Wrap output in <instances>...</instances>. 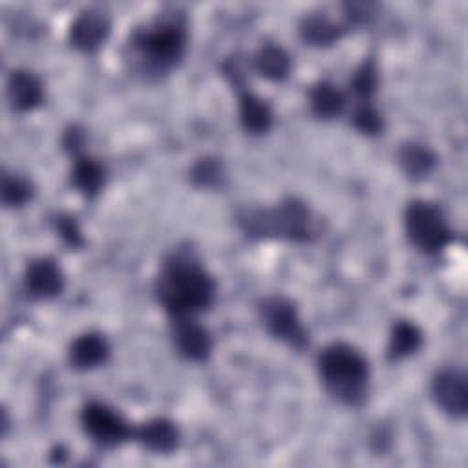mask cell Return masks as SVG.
Segmentation results:
<instances>
[{"mask_svg": "<svg viewBox=\"0 0 468 468\" xmlns=\"http://www.w3.org/2000/svg\"><path fill=\"white\" fill-rule=\"evenodd\" d=\"M155 291L172 318H185L212 305L216 283L192 256L174 254L163 263Z\"/></svg>", "mask_w": 468, "mask_h": 468, "instance_id": "obj_1", "label": "cell"}, {"mask_svg": "<svg viewBox=\"0 0 468 468\" xmlns=\"http://www.w3.org/2000/svg\"><path fill=\"white\" fill-rule=\"evenodd\" d=\"M133 53L143 68L166 73L177 66L186 48V26L181 15H161L132 35Z\"/></svg>", "mask_w": 468, "mask_h": 468, "instance_id": "obj_2", "label": "cell"}, {"mask_svg": "<svg viewBox=\"0 0 468 468\" xmlns=\"http://www.w3.org/2000/svg\"><path fill=\"white\" fill-rule=\"evenodd\" d=\"M318 371L325 389L344 404L362 402L367 391V362L351 346L335 342L318 356Z\"/></svg>", "mask_w": 468, "mask_h": 468, "instance_id": "obj_3", "label": "cell"}, {"mask_svg": "<svg viewBox=\"0 0 468 468\" xmlns=\"http://www.w3.org/2000/svg\"><path fill=\"white\" fill-rule=\"evenodd\" d=\"M243 230L256 238L307 241L314 234L313 212L296 199H285L272 208H252L239 216Z\"/></svg>", "mask_w": 468, "mask_h": 468, "instance_id": "obj_4", "label": "cell"}, {"mask_svg": "<svg viewBox=\"0 0 468 468\" xmlns=\"http://www.w3.org/2000/svg\"><path fill=\"white\" fill-rule=\"evenodd\" d=\"M404 227L411 243L422 252H439L452 239L444 214L428 201H413L408 205Z\"/></svg>", "mask_w": 468, "mask_h": 468, "instance_id": "obj_5", "label": "cell"}, {"mask_svg": "<svg viewBox=\"0 0 468 468\" xmlns=\"http://www.w3.org/2000/svg\"><path fill=\"white\" fill-rule=\"evenodd\" d=\"M84 431L101 446H117L133 431L124 417L102 402H90L80 413Z\"/></svg>", "mask_w": 468, "mask_h": 468, "instance_id": "obj_6", "label": "cell"}, {"mask_svg": "<svg viewBox=\"0 0 468 468\" xmlns=\"http://www.w3.org/2000/svg\"><path fill=\"white\" fill-rule=\"evenodd\" d=\"M263 324L269 333L291 347L302 349L307 344V335L294 305L285 298H269L261 305Z\"/></svg>", "mask_w": 468, "mask_h": 468, "instance_id": "obj_7", "label": "cell"}, {"mask_svg": "<svg viewBox=\"0 0 468 468\" xmlns=\"http://www.w3.org/2000/svg\"><path fill=\"white\" fill-rule=\"evenodd\" d=\"M431 395L435 404L452 417H464L468 408L466 377L455 369H442L433 377Z\"/></svg>", "mask_w": 468, "mask_h": 468, "instance_id": "obj_8", "label": "cell"}, {"mask_svg": "<svg viewBox=\"0 0 468 468\" xmlns=\"http://www.w3.org/2000/svg\"><path fill=\"white\" fill-rule=\"evenodd\" d=\"M24 285L29 296L38 300L55 298L64 287V274L55 260L38 258L26 267Z\"/></svg>", "mask_w": 468, "mask_h": 468, "instance_id": "obj_9", "label": "cell"}, {"mask_svg": "<svg viewBox=\"0 0 468 468\" xmlns=\"http://www.w3.org/2000/svg\"><path fill=\"white\" fill-rule=\"evenodd\" d=\"M174 342L177 351L194 362L205 360L212 351V338L208 331L199 325L194 316L174 318Z\"/></svg>", "mask_w": 468, "mask_h": 468, "instance_id": "obj_10", "label": "cell"}, {"mask_svg": "<svg viewBox=\"0 0 468 468\" xmlns=\"http://www.w3.org/2000/svg\"><path fill=\"white\" fill-rule=\"evenodd\" d=\"M108 31H110L108 18L97 9H88V11H82L71 22L69 40L75 48L82 51H93L106 40Z\"/></svg>", "mask_w": 468, "mask_h": 468, "instance_id": "obj_11", "label": "cell"}, {"mask_svg": "<svg viewBox=\"0 0 468 468\" xmlns=\"http://www.w3.org/2000/svg\"><path fill=\"white\" fill-rule=\"evenodd\" d=\"M7 97L15 110L29 112L44 99L42 82L27 69H15L7 79Z\"/></svg>", "mask_w": 468, "mask_h": 468, "instance_id": "obj_12", "label": "cell"}, {"mask_svg": "<svg viewBox=\"0 0 468 468\" xmlns=\"http://www.w3.org/2000/svg\"><path fill=\"white\" fill-rule=\"evenodd\" d=\"M137 441L154 453H170L176 450L179 441V431L176 424L168 419H152L135 430Z\"/></svg>", "mask_w": 468, "mask_h": 468, "instance_id": "obj_13", "label": "cell"}, {"mask_svg": "<svg viewBox=\"0 0 468 468\" xmlns=\"http://www.w3.org/2000/svg\"><path fill=\"white\" fill-rule=\"evenodd\" d=\"M110 355V346L106 338L99 333H84L71 342L69 362L77 369H91L106 362Z\"/></svg>", "mask_w": 468, "mask_h": 468, "instance_id": "obj_14", "label": "cell"}, {"mask_svg": "<svg viewBox=\"0 0 468 468\" xmlns=\"http://www.w3.org/2000/svg\"><path fill=\"white\" fill-rule=\"evenodd\" d=\"M239 121L247 132L263 133L272 122V112L261 97L245 90L239 93Z\"/></svg>", "mask_w": 468, "mask_h": 468, "instance_id": "obj_15", "label": "cell"}, {"mask_svg": "<svg viewBox=\"0 0 468 468\" xmlns=\"http://www.w3.org/2000/svg\"><path fill=\"white\" fill-rule=\"evenodd\" d=\"M104 177H106L104 166L97 159L90 155H79L75 159L71 168V183L84 196L91 197L99 194L101 188L104 186Z\"/></svg>", "mask_w": 468, "mask_h": 468, "instance_id": "obj_16", "label": "cell"}, {"mask_svg": "<svg viewBox=\"0 0 468 468\" xmlns=\"http://www.w3.org/2000/svg\"><path fill=\"white\" fill-rule=\"evenodd\" d=\"M309 102L313 112L322 119H333L342 113L346 106V97L342 90L327 80L316 82L309 91Z\"/></svg>", "mask_w": 468, "mask_h": 468, "instance_id": "obj_17", "label": "cell"}, {"mask_svg": "<svg viewBox=\"0 0 468 468\" xmlns=\"http://www.w3.org/2000/svg\"><path fill=\"white\" fill-rule=\"evenodd\" d=\"M300 33L303 37V40L314 44V46H331L333 42H336L342 33L344 27L340 24H336L335 20H331L325 15H309L303 18L302 26H300Z\"/></svg>", "mask_w": 468, "mask_h": 468, "instance_id": "obj_18", "label": "cell"}, {"mask_svg": "<svg viewBox=\"0 0 468 468\" xmlns=\"http://www.w3.org/2000/svg\"><path fill=\"white\" fill-rule=\"evenodd\" d=\"M256 71L271 80H282L291 71V58L280 46H263L254 57Z\"/></svg>", "mask_w": 468, "mask_h": 468, "instance_id": "obj_19", "label": "cell"}, {"mask_svg": "<svg viewBox=\"0 0 468 468\" xmlns=\"http://www.w3.org/2000/svg\"><path fill=\"white\" fill-rule=\"evenodd\" d=\"M399 163L410 177H424L435 165L433 152L420 143H408L399 152Z\"/></svg>", "mask_w": 468, "mask_h": 468, "instance_id": "obj_20", "label": "cell"}, {"mask_svg": "<svg viewBox=\"0 0 468 468\" xmlns=\"http://www.w3.org/2000/svg\"><path fill=\"white\" fill-rule=\"evenodd\" d=\"M420 331L411 322H397L389 335V346L388 353L391 358H404L413 355L420 346Z\"/></svg>", "mask_w": 468, "mask_h": 468, "instance_id": "obj_21", "label": "cell"}, {"mask_svg": "<svg viewBox=\"0 0 468 468\" xmlns=\"http://www.w3.org/2000/svg\"><path fill=\"white\" fill-rule=\"evenodd\" d=\"M0 194H2V203L5 207H22L26 201L31 199L33 186L27 179L16 174H4Z\"/></svg>", "mask_w": 468, "mask_h": 468, "instance_id": "obj_22", "label": "cell"}, {"mask_svg": "<svg viewBox=\"0 0 468 468\" xmlns=\"http://www.w3.org/2000/svg\"><path fill=\"white\" fill-rule=\"evenodd\" d=\"M349 86L356 97L362 99V102H369L371 95L377 91L378 86V73L371 60H364L355 71L349 80Z\"/></svg>", "mask_w": 468, "mask_h": 468, "instance_id": "obj_23", "label": "cell"}, {"mask_svg": "<svg viewBox=\"0 0 468 468\" xmlns=\"http://www.w3.org/2000/svg\"><path fill=\"white\" fill-rule=\"evenodd\" d=\"M192 181L199 186H216L223 179V166L216 157H201L192 166Z\"/></svg>", "mask_w": 468, "mask_h": 468, "instance_id": "obj_24", "label": "cell"}, {"mask_svg": "<svg viewBox=\"0 0 468 468\" xmlns=\"http://www.w3.org/2000/svg\"><path fill=\"white\" fill-rule=\"evenodd\" d=\"M353 122L362 133H367V135L378 133L382 130V117L369 102H362L356 108L353 115Z\"/></svg>", "mask_w": 468, "mask_h": 468, "instance_id": "obj_25", "label": "cell"}, {"mask_svg": "<svg viewBox=\"0 0 468 468\" xmlns=\"http://www.w3.org/2000/svg\"><path fill=\"white\" fill-rule=\"evenodd\" d=\"M57 230L60 234V238L71 245V247H80L84 243V238H82V232L75 221V218L71 216H60L57 218Z\"/></svg>", "mask_w": 468, "mask_h": 468, "instance_id": "obj_26", "label": "cell"}, {"mask_svg": "<svg viewBox=\"0 0 468 468\" xmlns=\"http://www.w3.org/2000/svg\"><path fill=\"white\" fill-rule=\"evenodd\" d=\"M82 143H84V137H82V132H80L79 128L71 126L69 130H66V133H64V137H62V144H64L68 150L77 152V150L82 146Z\"/></svg>", "mask_w": 468, "mask_h": 468, "instance_id": "obj_27", "label": "cell"}]
</instances>
